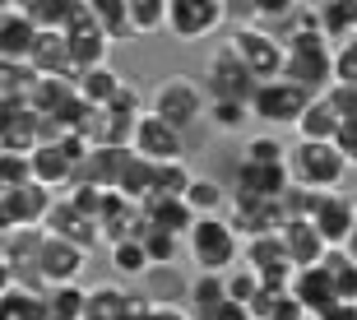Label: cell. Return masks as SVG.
<instances>
[{"instance_id": "1", "label": "cell", "mask_w": 357, "mask_h": 320, "mask_svg": "<svg viewBox=\"0 0 357 320\" xmlns=\"http://www.w3.org/2000/svg\"><path fill=\"white\" fill-rule=\"evenodd\" d=\"M181 246H185V255H190L195 274H227V269L241 265V237L227 227L223 213H213V218H195Z\"/></svg>"}, {"instance_id": "2", "label": "cell", "mask_w": 357, "mask_h": 320, "mask_svg": "<svg viewBox=\"0 0 357 320\" xmlns=\"http://www.w3.org/2000/svg\"><path fill=\"white\" fill-rule=\"evenodd\" d=\"M283 167H288L292 186L311 190V195L344 190V181H348V162L339 158V148H334V144H306V139H297V144H288Z\"/></svg>"}, {"instance_id": "3", "label": "cell", "mask_w": 357, "mask_h": 320, "mask_svg": "<svg viewBox=\"0 0 357 320\" xmlns=\"http://www.w3.org/2000/svg\"><path fill=\"white\" fill-rule=\"evenodd\" d=\"M204 107H209V98H204V89H199V79H190V75H167V79H158V89L149 93V116H158L162 125H172L176 135H190L204 121Z\"/></svg>"}, {"instance_id": "4", "label": "cell", "mask_w": 357, "mask_h": 320, "mask_svg": "<svg viewBox=\"0 0 357 320\" xmlns=\"http://www.w3.org/2000/svg\"><path fill=\"white\" fill-rule=\"evenodd\" d=\"M278 79H288V84H297L302 93L320 98L334 84L330 42L325 38H302V42H292V47H283V75H278Z\"/></svg>"}, {"instance_id": "5", "label": "cell", "mask_w": 357, "mask_h": 320, "mask_svg": "<svg viewBox=\"0 0 357 320\" xmlns=\"http://www.w3.org/2000/svg\"><path fill=\"white\" fill-rule=\"evenodd\" d=\"M306 102H311V93H302L297 84L269 79V84H255V93H251V102H246V112H251V121H260L265 130H292Z\"/></svg>"}, {"instance_id": "6", "label": "cell", "mask_w": 357, "mask_h": 320, "mask_svg": "<svg viewBox=\"0 0 357 320\" xmlns=\"http://www.w3.org/2000/svg\"><path fill=\"white\" fill-rule=\"evenodd\" d=\"M199 89H204V98L209 102H251L255 93V79L246 75V66H241L237 56H232V47L227 42H218L209 52V61H204V79H199Z\"/></svg>"}, {"instance_id": "7", "label": "cell", "mask_w": 357, "mask_h": 320, "mask_svg": "<svg viewBox=\"0 0 357 320\" xmlns=\"http://www.w3.org/2000/svg\"><path fill=\"white\" fill-rule=\"evenodd\" d=\"M61 38H66V56H70V70L84 75V70H98V66H112L107 56H112V42L98 33L89 14V0H79V10L70 14V24L61 28Z\"/></svg>"}, {"instance_id": "8", "label": "cell", "mask_w": 357, "mask_h": 320, "mask_svg": "<svg viewBox=\"0 0 357 320\" xmlns=\"http://www.w3.org/2000/svg\"><path fill=\"white\" fill-rule=\"evenodd\" d=\"M227 47H232V56L246 66V75H251L255 84H269V79L283 75V47L269 38L265 28H255V24L232 28V33H227Z\"/></svg>"}, {"instance_id": "9", "label": "cell", "mask_w": 357, "mask_h": 320, "mask_svg": "<svg viewBox=\"0 0 357 320\" xmlns=\"http://www.w3.org/2000/svg\"><path fill=\"white\" fill-rule=\"evenodd\" d=\"M139 162H149V167H167V162H185V135H176L172 125H162L158 116H149V112H139V121H135L130 130V144H126Z\"/></svg>"}, {"instance_id": "10", "label": "cell", "mask_w": 357, "mask_h": 320, "mask_svg": "<svg viewBox=\"0 0 357 320\" xmlns=\"http://www.w3.org/2000/svg\"><path fill=\"white\" fill-rule=\"evenodd\" d=\"M223 28V0H167V24L176 42H204L209 33Z\"/></svg>"}, {"instance_id": "11", "label": "cell", "mask_w": 357, "mask_h": 320, "mask_svg": "<svg viewBox=\"0 0 357 320\" xmlns=\"http://www.w3.org/2000/svg\"><path fill=\"white\" fill-rule=\"evenodd\" d=\"M84 269H89V251L70 246V241H56L42 232V255H38V274L42 288H61V283H79Z\"/></svg>"}, {"instance_id": "12", "label": "cell", "mask_w": 357, "mask_h": 320, "mask_svg": "<svg viewBox=\"0 0 357 320\" xmlns=\"http://www.w3.org/2000/svg\"><path fill=\"white\" fill-rule=\"evenodd\" d=\"M353 204H348L344 190H330V195H316V209H311V227L316 237L325 241V251H344V241L353 237Z\"/></svg>"}, {"instance_id": "13", "label": "cell", "mask_w": 357, "mask_h": 320, "mask_svg": "<svg viewBox=\"0 0 357 320\" xmlns=\"http://www.w3.org/2000/svg\"><path fill=\"white\" fill-rule=\"evenodd\" d=\"M42 232L56 237V241H70V246H79V251H89V255H93V246H98V227H93V218H84L66 195L52 200V209H47V218H42Z\"/></svg>"}, {"instance_id": "14", "label": "cell", "mask_w": 357, "mask_h": 320, "mask_svg": "<svg viewBox=\"0 0 357 320\" xmlns=\"http://www.w3.org/2000/svg\"><path fill=\"white\" fill-rule=\"evenodd\" d=\"M278 251L288 260V269H316L325 260V241L316 237L311 218H292V223H278Z\"/></svg>"}, {"instance_id": "15", "label": "cell", "mask_w": 357, "mask_h": 320, "mask_svg": "<svg viewBox=\"0 0 357 320\" xmlns=\"http://www.w3.org/2000/svg\"><path fill=\"white\" fill-rule=\"evenodd\" d=\"M33 38H38V28L19 14V5L0 0V61H5V66H24Z\"/></svg>"}, {"instance_id": "16", "label": "cell", "mask_w": 357, "mask_h": 320, "mask_svg": "<svg viewBox=\"0 0 357 320\" xmlns=\"http://www.w3.org/2000/svg\"><path fill=\"white\" fill-rule=\"evenodd\" d=\"M38 79H75L70 70V56H66V38L61 33H38L33 47H28V61H24Z\"/></svg>"}, {"instance_id": "17", "label": "cell", "mask_w": 357, "mask_h": 320, "mask_svg": "<svg viewBox=\"0 0 357 320\" xmlns=\"http://www.w3.org/2000/svg\"><path fill=\"white\" fill-rule=\"evenodd\" d=\"M339 112L330 107V98L320 93V98H311V102L302 107V116H297V139H306V144H334V135H339Z\"/></svg>"}, {"instance_id": "18", "label": "cell", "mask_w": 357, "mask_h": 320, "mask_svg": "<svg viewBox=\"0 0 357 320\" xmlns=\"http://www.w3.org/2000/svg\"><path fill=\"white\" fill-rule=\"evenodd\" d=\"M288 297L302 307V316L306 320H316L320 311L334 302V293H330V279L320 274V265L316 269H292V283H288Z\"/></svg>"}, {"instance_id": "19", "label": "cell", "mask_w": 357, "mask_h": 320, "mask_svg": "<svg viewBox=\"0 0 357 320\" xmlns=\"http://www.w3.org/2000/svg\"><path fill=\"white\" fill-rule=\"evenodd\" d=\"M227 190L251 195V200H278L288 190V167H246V162H237V181Z\"/></svg>"}, {"instance_id": "20", "label": "cell", "mask_w": 357, "mask_h": 320, "mask_svg": "<svg viewBox=\"0 0 357 320\" xmlns=\"http://www.w3.org/2000/svg\"><path fill=\"white\" fill-rule=\"evenodd\" d=\"M181 204L195 218H213V213L227 209V181L223 176H209V172H195L190 186H185V195H181Z\"/></svg>"}, {"instance_id": "21", "label": "cell", "mask_w": 357, "mask_h": 320, "mask_svg": "<svg viewBox=\"0 0 357 320\" xmlns=\"http://www.w3.org/2000/svg\"><path fill=\"white\" fill-rule=\"evenodd\" d=\"M227 302V288H223V274H195V279L185 283V316L190 320H209L213 311Z\"/></svg>"}, {"instance_id": "22", "label": "cell", "mask_w": 357, "mask_h": 320, "mask_svg": "<svg viewBox=\"0 0 357 320\" xmlns=\"http://www.w3.org/2000/svg\"><path fill=\"white\" fill-rule=\"evenodd\" d=\"M52 200L56 195L47 186H38V181H28V186H19V190L5 195V204H10V213H14V227H42Z\"/></svg>"}, {"instance_id": "23", "label": "cell", "mask_w": 357, "mask_h": 320, "mask_svg": "<svg viewBox=\"0 0 357 320\" xmlns=\"http://www.w3.org/2000/svg\"><path fill=\"white\" fill-rule=\"evenodd\" d=\"M38 144H42V121L33 116L28 107H19V112L0 125V153H19V158H28Z\"/></svg>"}, {"instance_id": "24", "label": "cell", "mask_w": 357, "mask_h": 320, "mask_svg": "<svg viewBox=\"0 0 357 320\" xmlns=\"http://www.w3.org/2000/svg\"><path fill=\"white\" fill-rule=\"evenodd\" d=\"M89 14L98 33H102L112 47L116 42H135V28H130V10H126V0H89Z\"/></svg>"}, {"instance_id": "25", "label": "cell", "mask_w": 357, "mask_h": 320, "mask_svg": "<svg viewBox=\"0 0 357 320\" xmlns=\"http://www.w3.org/2000/svg\"><path fill=\"white\" fill-rule=\"evenodd\" d=\"M75 10H79V0H19V14H24L38 33H61Z\"/></svg>"}, {"instance_id": "26", "label": "cell", "mask_w": 357, "mask_h": 320, "mask_svg": "<svg viewBox=\"0 0 357 320\" xmlns=\"http://www.w3.org/2000/svg\"><path fill=\"white\" fill-rule=\"evenodd\" d=\"M121 84H126V79H121L112 66H98V70H84V75H75V93H79L84 107H107L112 98H116Z\"/></svg>"}, {"instance_id": "27", "label": "cell", "mask_w": 357, "mask_h": 320, "mask_svg": "<svg viewBox=\"0 0 357 320\" xmlns=\"http://www.w3.org/2000/svg\"><path fill=\"white\" fill-rule=\"evenodd\" d=\"M149 218V227H158V232H167V237L185 241V232H190V223H195V213L185 209L181 200H153V204H139Z\"/></svg>"}, {"instance_id": "28", "label": "cell", "mask_w": 357, "mask_h": 320, "mask_svg": "<svg viewBox=\"0 0 357 320\" xmlns=\"http://www.w3.org/2000/svg\"><path fill=\"white\" fill-rule=\"evenodd\" d=\"M320 274L330 279L334 302H357V260H348L344 251H325V260H320Z\"/></svg>"}, {"instance_id": "29", "label": "cell", "mask_w": 357, "mask_h": 320, "mask_svg": "<svg viewBox=\"0 0 357 320\" xmlns=\"http://www.w3.org/2000/svg\"><path fill=\"white\" fill-rule=\"evenodd\" d=\"M311 14H316V28L325 42L353 38V0H325V5H311Z\"/></svg>"}, {"instance_id": "30", "label": "cell", "mask_w": 357, "mask_h": 320, "mask_svg": "<svg viewBox=\"0 0 357 320\" xmlns=\"http://www.w3.org/2000/svg\"><path fill=\"white\" fill-rule=\"evenodd\" d=\"M190 176H195V167L190 162H167V167H153V186H149V200H181L185 186H190Z\"/></svg>"}, {"instance_id": "31", "label": "cell", "mask_w": 357, "mask_h": 320, "mask_svg": "<svg viewBox=\"0 0 357 320\" xmlns=\"http://www.w3.org/2000/svg\"><path fill=\"white\" fill-rule=\"evenodd\" d=\"M283 158H288L283 135H246V144H241L246 167H283Z\"/></svg>"}, {"instance_id": "32", "label": "cell", "mask_w": 357, "mask_h": 320, "mask_svg": "<svg viewBox=\"0 0 357 320\" xmlns=\"http://www.w3.org/2000/svg\"><path fill=\"white\" fill-rule=\"evenodd\" d=\"M42 307L52 320H84V283H61L42 293Z\"/></svg>"}, {"instance_id": "33", "label": "cell", "mask_w": 357, "mask_h": 320, "mask_svg": "<svg viewBox=\"0 0 357 320\" xmlns=\"http://www.w3.org/2000/svg\"><path fill=\"white\" fill-rule=\"evenodd\" d=\"M107 260H112V274H116V279H149V255H144L139 241L107 246Z\"/></svg>"}, {"instance_id": "34", "label": "cell", "mask_w": 357, "mask_h": 320, "mask_svg": "<svg viewBox=\"0 0 357 320\" xmlns=\"http://www.w3.org/2000/svg\"><path fill=\"white\" fill-rule=\"evenodd\" d=\"M139 246H144V255H149V269H176V260H181V251H185L181 241L158 232V227H144Z\"/></svg>"}, {"instance_id": "35", "label": "cell", "mask_w": 357, "mask_h": 320, "mask_svg": "<svg viewBox=\"0 0 357 320\" xmlns=\"http://www.w3.org/2000/svg\"><path fill=\"white\" fill-rule=\"evenodd\" d=\"M126 10H130V28H135V38L162 33V24H167V0H126Z\"/></svg>"}, {"instance_id": "36", "label": "cell", "mask_w": 357, "mask_h": 320, "mask_svg": "<svg viewBox=\"0 0 357 320\" xmlns=\"http://www.w3.org/2000/svg\"><path fill=\"white\" fill-rule=\"evenodd\" d=\"M0 320H47V307H42L38 293L10 288V293L0 297Z\"/></svg>"}, {"instance_id": "37", "label": "cell", "mask_w": 357, "mask_h": 320, "mask_svg": "<svg viewBox=\"0 0 357 320\" xmlns=\"http://www.w3.org/2000/svg\"><path fill=\"white\" fill-rule=\"evenodd\" d=\"M330 70L339 89H357V38H344L330 47Z\"/></svg>"}, {"instance_id": "38", "label": "cell", "mask_w": 357, "mask_h": 320, "mask_svg": "<svg viewBox=\"0 0 357 320\" xmlns=\"http://www.w3.org/2000/svg\"><path fill=\"white\" fill-rule=\"evenodd\" d=\"M204 121H209L218 135H237V130H246L251 112H246L241 102H209L204 107Z\"/></svg>"}, {"instance_id": "39", "label": "cell", "mask_w": 357, "mask_h": 320, "mask_svg": "<svg viewBox=\"0 0 357 320\" xmlns=\"http://www.w3.org/2000/svg\"><path fill=\"white\" fill-rule=\"evenodd\" d=\"M223 288H227V302H237V307H251L255 297H260V279H255L246 265L227 269V274H223Z\"/></svg>"}, {"instance_id": "40", "label": "cell", "mask_w": 357, "mask_h": 320, "mask_svg": "<svg viewBox=\"0 0 357 320\" xmlns=\"http://www.w3.org/2000/svg\"><path fill=\"white\" fill-rule=\"evenodd\" d=\"M325 98H330V107L339 112V121H357V89H339V84H330Z\"/></svg>"}, {"instance_id": "41", "label": "cell", "mask_w": 357, "mask_h": 320, "mask_svg": "<svg viewBox=\"0 0 357 320\" xmlns=\"http://www.w3.org/2000/svg\"><path fill=\"white\" fill-rule=\"evenodd\" d=\"M334 148H339V158L348 162V172L357 167V121H344L339 135H334Z\"/></svg>"}, {"instance_id": "42", "label": "cell", "mask_w": 357, "mask_h": 320, "mask_svg": "<svg viewBox=\"0 0 357 320\" xmlns=\"http://www.w3.org/2000/svg\"><path fill=\"white\" fill-rule=\"evenodd\" d=\"M223 24L251 28L255 24V0H223Z\"/></svg>"}, {"instance_id": "43", "label": "cell", "mask_w": 357, "mask_h": 320, "mask_svg": "<svg viewBox=\"0 0 357 320\" xmlns=\"http://www.w3.org/2000/svg\"><path fill=\"white\" fill-rule=\"evenodd\" d=\"M144 320H190V316H185V307H181V302L153 297V302H149V311H144Z\"/></svg>"}, {"instance_id": "44", "label": "cell", "mask_w": 357, "mask_h": 320, "mask_svg": "<svg viewBox=\"0 0 357 320\" xmlns=\"http://www.w3.org/2000/svg\"><path fill=\"white\" fill-rule=\"evenodd\" d=\"M316 320H357V302H330Z\"/></svg>"}, {"instance_id": "45", "label": "cell", "mask_w": 357, "mask_h": 320, "mask_svg": "<svg viewBox=\"0 0 357 320\" xmlns=\"http://www.w3.org/2000/svg\"><path fill=\"white\" fill-rule=\"evenodd\" d=\"M209 320H251V316H246V307H237V302H223Z\"/></svg>"}, {"instance_id": "46", "label": "cell", "mask_w": 357, "mask_h": 320, "mask_svg": "<svg viewBox=\"0 0 357 320\" xmlns=\"http://www.w3.org/2000/svg\"><path fill=\"white\" fill-rule=\"evenodd\" d=\"M10 288H14V274H10V265H5V260H0V297L10 293Z\"/></svg>"}, {"instance_id": "47", "label": "cell", "mask_w": 357, "mask_h": 320, "mask_svg": "<svg viewBox=\"0 0 357 320\" xmlns=\"http://www.w3.org/2000/svg\"><path fill=\"white\" fill-rule=\"evenodd\" d=\"M344 255H348V260H357V223H353V237L344 241Z\"/></svg>"}, {"instance_id": "48", "label": "cell", "mask_w": 357, "mask_h": 320, "mask_svg": "<svg viewBox=\"0 0 357 320\" xmlns=\"http://www.w3.org/2000/svg\"><path fill=\"white\" fill-rule=\"evenodd\" d=\"M353 38H357V0H353Z\"/></svg>"}]
</instances>
